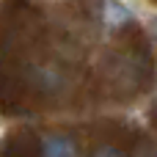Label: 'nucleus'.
I'll return each mask as SVG.
<instances>
[{"instance_id": "1", "label": "nucleus", "mask_w": 157, "mask_h": 157, "mask_svg": "<svg viewBox=\"0 0 157 157\" xmlns=\"http://www.w3.org/2000/svg\"><path fill=\"white\" fill-rule=\"evenodd\" d=\"M130 19H132V11L124 3H119V0H105L102 3V22L108 28H121Z\"/></svg>"}, {"instance_id": "4", "label": "nucleus", "mask_w": 157, "mask_h": 157, "mask_svg": "<svg viewBox=\"0 0 157 157\" xmlns=\"http://www.w3.org/2000/svg\"><path fill=\"white\" fill-rule=\"evenodd\" d=\"M152 25H155V30H157V19H155V22H152Z\"/></svg>"}, {"instance_id": "2", "label": "nucleus", "mask_w": 157, "mask_h": 157, "mask_svg": "<svg viewBox=\"0 0 157 157\" xmlns=\"http://www.w3.org/2000/svg\"><path fill=\"white\" fill-rule=\"evenodd\" d=\"M41 152H44V157H77L75 144H72L69 138H63V135H52V138H47Z\"/></svg>"}, {"instance_id": "3", "label": "nucleus", "mask_w": 157, "mask_h": 157, "mask_svg": "<svg viewBox=\"0 0 157 157\" xmlns=\"http://www.w3.org/2000/svg\"><path fill=\"white\" fill-rule=\"evenodd\" d=\"M94 157H121V155H119L113 146H105V149H99V152H97Z\"/></svg>"}]
</instances>
